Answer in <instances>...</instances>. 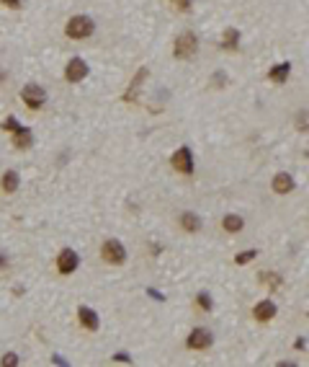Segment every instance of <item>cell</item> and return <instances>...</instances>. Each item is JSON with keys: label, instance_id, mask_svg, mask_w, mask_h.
I'll return each mask as SVG.
<instances>
[{"label": "cell", "instance_id": "obj_1", "mask_svg": "<svg viewBox=\"0 0 309 367\" xmlns=\"http://www.w3.org/2000/svg\"><path fill=\"white\" fill-rule=\"evenodd\" d=\"M96 31V24H93V18L91 16H72L67 24H64V36L67 39H88V36H93Z\"/></svg>", "mask_w": 309, "mask_h": 367}, {"label": "cell", "instance_id": "obj_2", "mask_svg": "<svg viewBox=\"0 0 309 367\" xmlns=\"http://www.w3.org/2000/svg\"><path fill=\"white\" fill-rule=\"evenodd\" d=\"M198 52V36L193 31H183L175 36V44H173V57L175 60H191Z\"/></svg>", "mask_w": 309, "mask_h": 367}, {"label": "cell", "instance_id": "obj_3", "mask_svg": "<svg viewBox=\"0 0 309 367\" xmlns=\"http://www.w3.org/2000/svg\"><path fill=\"white\" fill-rule=\"evenodd\" d=\"M101 258L106 264H111V267H121L126 264V248L119 238H106L101 243Z\"/></svg>", "mask_w": 309, "mask_h": 367}, {"label": "cell", "instance_id": "obj_4", "mask_svg": "<svg viewBox=\"0 0 309 367\" xmlns=\"http://www.w3.org/2000/svg\"><path fill=\"white\" fill-rule=\"evenodd\" d=\"M21 101H24L29 109L39 112V109H44V103H47V91H44L39 83H29V85L21 88Z\"/></svg>", "mask_w": 309, "mask_h": 367}, {"label": "cell", "instance_id": "obj_5", "mask_svg": "<svg viewBox=\"0 0 309 367\" xmlns=\"http://www.w3.org/2000/svg\"><path fill=\"white\" fill-rule=\"evenodd\" d=\"M170 166L178 171V174H183V176H191L193 174V153H191V147H178L173 153V158H170Z\"/></svg>", "mask_w": 309, "mask_h": 367}, {"label": "cell", "instance_id": "obj_6", "mask_svg": "<svg viewBox=\"0 0 309 367\" xmlns=\"http://www.w3.org/2000/svg\"><path fill=\"white\" fill-rule=\"evenodd\" d=\"M78 267H80V256H78V251H72V248H62L59 256H57V272H59L62 277H70V274L78 272Z\"/></svg>", "mask_w": 309, "mask_h": 367}, {"label": "cell", "instance_id": "obj_7", "mask_svg": "<svg viewBox=\"0 0 309 367\" xmlns=\"http://www.w3.org/2000/svg\"><path fill=\"white\" fill-rule=\"evenodd\" d=\"M88 73H91L88 62L83 57H72L67 62V68H64V80H67V83H83L88 78Z\"/></svg>", "mask_w": 309, "mask_h": 367}, {"label": "cell", "instance_id": "obj_8", "mask_svg": "<svg viewBox=\"0 0 309 367\" xmlns=\"http://www.w3.org/2000/svg\"><path fill=\"white\" fill-rule=\"evenodd\" d=\"M214 344V334L209 331V329H193L191 334H188V339H186V347L188 349H209Z\"/></svg>", "mask_w": 309, "mask_h": 367}, {"label": "cell", "instance_id": "obj_9", "mask_svg": "<svg viewBox=\"0 0 309 367\" xmlns=\"http://www.w3.org/2000/svg\"><path fill=\"white\" fill-rule=\"evenodd\" d=\"M78 321H80V326L85 331H98L101 329V321H98V313L93 308H88V305H80L78 308Z\"/></svg>", "mask_w": 309, "mask_h": 367}, {"label": "cell", "instance_id": "obj_10", "mask_svg": "<svg viewBox=\"0 0 309 367\" xmlns=\"http://www.w3.org/2000/svg\"><path fill=\"white\" fill-rule=\"evenodd\" d=\"M271 189H273L276 194H291V191L296 189V181H294V176H291V174H286V171H281V174H276V176H273Z\"/></svg>", "mask_w": 309, "mask_h": 367}, {"label": "cell", "instance_id": "obj_11", "mask_svg": "<svg viewBox=\"0 0 309 367\" xmlns=\"http://www.w3.org/2000/svg\"><path fill=\"white\" fill-rule=\"evenodd\" d=\"M18 186H21V176H18V171L8 168L6 174L0 176V191H3V194H16V191H18Z\"/></svg>", "mask_w": 309, "mask_h": 367}, {"label": "cell", "instance_id": "obj_12", "mask_svg": "<svg viewBox=\"0 0 309 367\" xmlns=\"http://www.w3.org/2000/svg\"><path fill=\"white\" fill-rule=\"evenodd\" d=\"M276 313H278V308H276V303H273V300H260V303L253 308V316H255V321H263V323H266V321H271Z\"/></svg>", "mask_w": 309, "mask_h": 367}, {"label": "cell", "instance_id": "obj_13", "mask_svg": "<svg viewBox=\"0 0 309 367\" xmlns=\"http://www.w3.org/2000/svg\"><path fill=\"white\" fill-rule=\"evenodd\" d=\"M11 140H13V147H18V150H26L34 145V135L29 127H18L16 132H11Z\"/></svg>", "mask_w": 309, "mask_h": 367}, {"label": "cell", "instance_id": "obj_14", "mask_svg": "<svg viewBox=\"0 0 309 367\" xmlns=\"http://www.w3.org/2000/svg\"><path fill=\"white\" fill-rule=\"evenodd\" d=\"M291 75V62H281V65H273V68L268 70V80L276 83V85H283L286 80H289Z\"/></svg>", "mask_w": 309, "mask_h": 367}, {"label": "cell", "instance_id": "obj_15", "mask_svg": "<svg viewBox=\"0 0 309 367\" xmlns=\"http://www.w3.org/2000/svg\"><path fill=\"white\" fill-rule=\"evenodd\" d=\"M237 47H240V31H237L235 26L224 29V36H222V49H227V52H235Z\"/></svg>", "mask_w": 309, "mask_h": 367}, {"label": "cell", "instance_id": "obj_16", "mask_svg": "<svg viewBox=\"0 0 309 367\" xmlns=\"http://www.w3.org/2000/svg\"><path fill=\"white\" fill-rule=\"evenodd\" d=\"M181 228L186 233H198V230H201V220H198L193 212H183L181 215Z\"/></svg>", "mask_w": 309, "mask_h": 367}, {"label": "cell", "instance_id": "obj_17", "mask_svg": "<svg viewBox=\"0 0 309 367\" xmlns=\"http://www.w3.org/2000/svg\"><path fill=\"white\" fill-rule=\"evenodd\" d=\"M222 228L227 233H240L242 228H245V220L240 218V215H224V220H222Z\"/></svg>", "mask_w": 309, "mask_h": 367}, {"label": "cell", "instance_id": "obj_18", "mask_svg": "<svg viewBox=\"0 0 309 367\" xmlns=\"http://www.w3.org/2000/svg\"><path fill=\"white\" fill-rule=\"evenodd\" d=\"M144 78H147V68H139V73H137V78H134V80H131V85H129V91H126V96H124L126 101H131V98H134V96H137V91H139V83H142Z\"/></svg>", "mask_w": 309, "mask_h": 367}, {"label": "cell", "instance_id": "obj_19", "mask_svg": "<svg viewBox=\"0 0 309 367\" xmlns=\"http://www.w3.org/2000/svg\"><path fill=\"white\" fill-rule=\"evenodd\" d=\"M260 282H266L271 290H278L283 279H281L278 274H273V272H263V274H260Z\"/></svg>", "mask_w": 309, "mask_h": 367}, {"label": "cell", "instance_id": "obj_20", "mask_svg": "<svg viewBox=\"0 0 309 367\" xmlns=\"http://www.w3.org/2000/svg\"><path fill=\"white\" fill-rule=\"evenodd\" d=\"M196 305L201 308V310H206V313H209V310L214 308V300H211V295H209V292H198V295H196Z\"/></svg>", "mask_w": 309, "mask_h": 367}, {"label": "cell", "instance_id": "obj_21", "mask_svg": "<svg viewBox=\"0 0 309 367\" xmlns=\"http://www.w3.org/2000/svg\"><path fill=\"white\" fill-rule=\"evenodd\" d=\"M296 129L299 132H309V109H301L299 114H296Z\"/></svg>", "mask_w": 309, "mask_h": 367}, {"label": "cell", "instance_id": "obj_22", "mask_svg": "<svg viewBox=\"0 0 309 367\" xmlns=\"http://www.w3.org/2000/svg\"><path fill=\"white\" fill-rule=\"evenodd\" d=\"M258 256V248H250V251H242V253H237L235 256V264H250L253 258Z\"/></svg>", "mask_w": 309, "mask_h": 367}, {"label": "cell", "instance_id": "obj_23", "mask_svg": "<svg viewBox=\"0 0 309 367\" xmlns=\"http://www.w3.org/2000/svg\"><path fill=\"white\" fill-rule=\"evenodd\" d=\"M170 6H173L175 11H181V13H188V11L193 8V0H170Z\"/></svg>", "mask_w": 309, "mask_h": 367}, {"label": "cell", "instance_id": "obj_24", "mask_svg": "<svg viewBox=\"0 0 309 367\" xmlns=\"http://www.w3.org/2000/svg\"><path fill=\"white\" fill-rule=\"evenodd\" d=\"M18 127H21V124H18L16 117H6V119H3V129H6V132H16Z\"/></svg>", "mask_w": 309, "mask_h": 367}, {"label": "cell", "instance_id": "obj_25", "mask_svg": "<svg viewBox=\"0 0 309 367\" xmlns=\"http://www.w3.org/2000/svg\"><path fill=\"white\" fill-rule=\"evenodd\" d=\"M0 364H3V367H16L18 364V354L16 352H8L3 359H0Z\"/></svg>", "mask_w": 309, "mask_h": 367}, {"label": "cell", "instance_id": "obj_26", "mask_svg": "<svg viewBox=\"0 0 309 367\" xmlns=\"http://www.w3.org/2000/svg\"><path fill=\"white\" fill-rule=\"evenodd\" d=\"M211 83L216 85V88H224V83H227V75H224L222 70H219V73H214V75H211Z\"/></svg>", "mask_w": 309, "mask_h": 367}, {"label": "cell", "instance_id": "obj_27", "mask_svg": "<svg viewBox=\"0 0 309 367\" xmlns=\"http://www.w3.org/2000/svg\"><path fill=\"white\" fill-rule=\"evenodd\" d=\"M0 6H3V8H11V11H18L21 6H24V0H0Z\"/></svg>", "mask_w": 309, "mask_h": 367}, {"label": "cell", "instance_id": "obj_28", "mask_svg": "<svg viewBox=\"0 0 309 367\" xmlns=\"http://www.w3.org/2000/svg\"><path fill=\"white\" fill-rule=\"evenodd\" d=\"M8 267H11V258H8L3 251H0V272H6Z\"/></svg>", "mask_w": 309, "mask_h": 367}, {"label": "cell", "instance_id": "obj_29", "mask_svg": "<svg viewBox=\"0 0 309 367\" xmlns=\"http://www.w3.org/2000/svg\"><path fill=\"white\" fill-rule=\"evenodd\" d=\"M114 359H116V362H131V357H129L126 352H119V354H114Z\"/></svg>", "mask_w": 309, "mask_h": 367}, {"label": "cell", "instance_id": "obj_30", "mask_svg": "<svg viewBox=\"0 0 309 367\" xmlns=\"http://www.w3.org/2000/svg\"><path fill=\"white\" fill-rule=\"evenodd\" d=\"M147 292H149V297H158V300H165V297H163V295H160V292H158V290H152V287H149V290H147Z\"/></svg>", "mask_w": 309, "mask_h": 367}, {"label": "cell", "instance_id": "obj_31", "mask_svg": "<svg viewBox=\"0 0 309 367\" xmlns=\"http://www.w3.org/2000/svg\"><path fill=\"white\" fill-rule=\"evenodd\" d=\"M294 347H296V349H304V347H306V341H304V339H296V341H294Z\"/></svg>", "mask_w": 309, "mask_h": 367}, {"label": "cell", "instance_id": "obj_32", "mask_svg": "<svg viewBox=\"0 0 309 367\" xmlns=\"http://www.w3.org/2000/svg\"><path fill=\"white\" fill-rule=\"evenodd\" d=\"M6 78H8V73H6V68H0V85L6 83Z\"/></svg>", "mask_w": 309, "mask_h": 367}, {"label": "cell", "instance_id": "obj_33", "mask_svg": "<svg viewBox=\"0 0 309 367\" xmlns=\"http://www.w3.org/2000/svg\"><path fill=\"white\" fill-rule=\"evenodd\" d=\"M306 155H309V153H306Z\"/></svg>", "mask_w": 309, "mask_h": 367}]
</instances>
